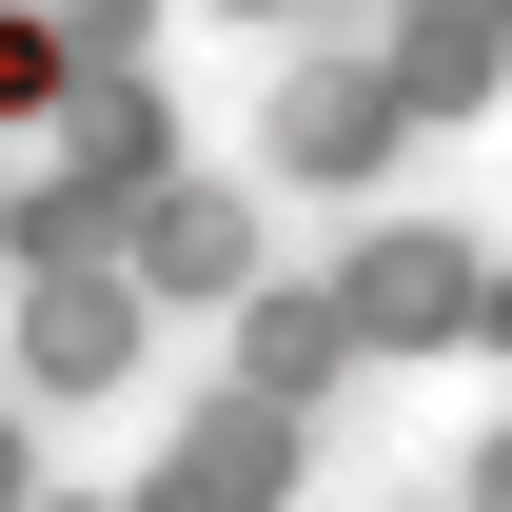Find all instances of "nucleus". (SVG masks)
<instances>
[{
  "label": "nucleus",
  "mask_w": 512,
  "mask_h": 512,
  "mask_svg": "<svg viewBox=\"0 0 512 512\" xmlns=\"http://www.w3.org/2000/svg\"><path fill=\"white\" fill-rule=\"evenodd\" d=\"M237 256H256V217H237V197H158V276L237 296Z\"/></svg>",
  "instance_id": "obj_1"
},
{
  "label": "nucleus",
  "mask_w": 512,
  "mask_h": 512,
  "mask_svg": "<svg viewBox=\"0 0 512 512\" xmlns=\"http://www.w3.org/2000/svg\"><path fill=\"white\" fill-rule=\"evenodd\" d=\"M99 355H119V296L99 276H40V375H99Z\"/></svg>",
  "instance_id": "obj_2"
},
{
  "label": "nucleus",
  "mask_w": 512,
  "mask_h": 512,
  "mask_svg": "<svg viewBox=\"0 0 512 512\" xmlns=\"http://www.w3.org/2000/svg\"><path fill=\"white\" fill-rule=\"evenodd\" d=\"M434 256H453V237H394V276H355V316H394V335L453 316V276H434Z\"/></svg>",
  "instance_id": "obj_3"
},
{
  "label": "nucleus",
  "mask_w": 512,
  "mask_h": 512,
  "mask_svg": "<svg viewBox=\"0 0 512 512\" xmlns=\"http://www.w3.org/2000/svg\"><path fill=\"white\" fill-rule=\"evenodd\" d=\"M60 99V20H0V119H40Z\"/></svg>",
  "instance_id": "obj_4"
}]
</instances>
